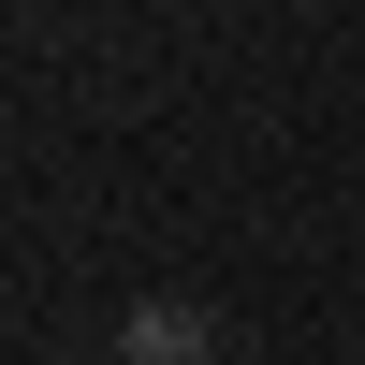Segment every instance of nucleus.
Here are the masks:
<instances>
[{"instance_id":"1","label":"nucleus","mask_w":365,"mask_h":365,"mask_svg":"<svg viewBox=\"0 0 365 365\" xmlns=\"http://www.w3.org/2000/svg\"><path fill=\"white\" fill-rule=\"evenodd\" d=\"M132 365H220V322H205L190 292H146L132 307Z\"/></svg>"}]
</instances>
